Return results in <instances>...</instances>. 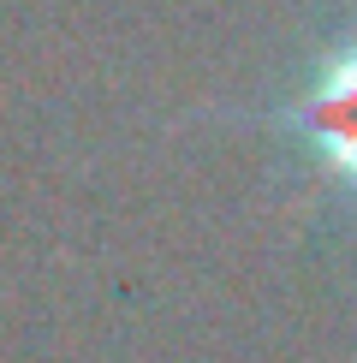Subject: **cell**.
<instances>
[{"label":"cell","mask_w":357,"mask_h":363,"mask_svg":"<svg viewBox=\"0 0 357 363\" xmlns=\"http://www.w3.org/2000/svg\"><path fill=\"white\" fill-rule=\"evenodd\" d=\"M280 125L304 143V155L334 179L346 196H357V36L334 42L298 96L280 108Z\"/></svg>","instance_id":"cell-1"}]
</instances>
